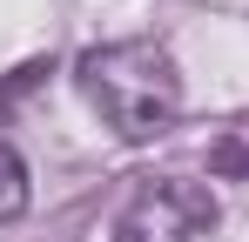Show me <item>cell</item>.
Wrapping results in <instances>:
<instances>
[{"instance_id": "cell-1", "label": "cell", "mask_w": 249, "mask_h": 242, "mask_svg": "<svg viewBox=\"0 0 249 242\" xmlns=\"http://www.w3.org/2000/svg\"><path fill=\"white\" fill-rule=\"evenodd\" d=\"M81 94L122 141H148L182 115V74L162 40H115L81 54Z\"/></svg>"}, {"instance_id": "cell-2", "label": "cell", "mask_w": 249, "mask_h": 242, "mask_svg": "<svg viewBox=\"0 0 249 242\" xmlns=\"http://www.w3.org/2000/svg\"><path fill=\"white\" fill-rule=\"evenodd\" d=\"M209 229H215V195L189 175H162L122 202L108 242H202Z\"/></svg>"}, {"instance_id": "cell-3", "label": "cell", "mask_w": 249, "mask_h": 242, "mask_svg": "<svg viewBox=\"0 0 249 242\" xmlns=\"http://www.w3.org/2000/svg\"><path fill=\"white\" fill-rule=\"evenodd\" d=\"M20 208H27V161L0 141V222H14Z\"/></svg>"}]
</instances>
